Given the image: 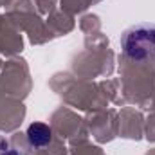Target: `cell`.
<instances>
[{"mask_svg":"<svg viewBox=\"0 0 155 155\" xmlns=\"http://www.w3.org/2000/svg\"><path fill=\"white\" fill-rule=\"evenodd\" d=\"M121 49L123 52L135 60L146 61L155 58V24H135L128 27L121 35Z\"/></svg>","mask_w":155,"mask_h":155,"instance_id":"6da1fadb","label":"cell"},{"mask_svg":"<svg viewBox=\"0 0 155 155\" xmlns=\"http://www.w3.org/2000/svg\"><path fill=\"white\" fill-rule=\"evenodd\" d=\"M27 139H29L31 146L41 148V146H45V144L51 143L52 132H51V128H49L47 124H43V123H33V124L27 128Z\"/></svg>","mask_w":155,"mask_h":155,"instance_id":"7a4b0ae2","label":"cell"},{"mask_svg":"<svg viewBox=\"0 0 155 155\" xmlns=\"http://www.w3.org/2000/svg\"><path fill=\"white\" fill-rule=\"evenodd\" d=\"M0 155H18V153L15 150H11V146H9V143L5 139L0 137Z\"/></svg>","mask_w":155,"mask_h":155,"instance_id":"3957f363","label":"cell"}]
</instances>
